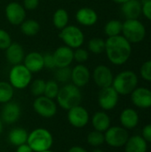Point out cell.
Returning a JSON list of instances; mask_svg holds the SVG:
<instances>
[{
	"label": "cell",
	"instance_id": "cell-1",
	"mask_svg": "<svg viewBox=\"0 0 151 152\" xmlns=\"http://www.w3.org/2000/svg\"><path fill=\"white\" fill-rule=\"evenodd\" d=\"M108 60L114 65L125 64L132 54V44L123 36L108 37L105 40V51Z\"/></svg>",
	"mask_w": 151,
	"mask_h": 152
},
{
	"label": "cell",
	"instance_id": "cell-2",
	"mask_svg": "<svg viewBox=\"0 0 151 152\" xmlns=\"http://www.w3.org/2000/svg\"><path fill=\"white\" fill-rule=\"evenodd\" d=\"M82 102V93L80 88L72 83L64 84L60 87L56 96V103L64 110H69L71 108L77 106Z\"/></svg>",
	"mask_w": 151,
	"mask_h": 152
},
{
	"label": "cell",
	"instance_id": "cell-3",
	"mask_svg": "<svg viewBox=\"0 0 151 152\" xmlns=\"http://www.w3.org/2000/svg\"><path fill=\"white\" fill-rule=\"evenodd\" d=\"M27 143L34 152L45 151L51 150L53 144V137L49 130L38 127L28 134Z\"/></svg>",
	"mask_w": 151,
	"mask_h": 152
},
{
	"label": "cell",
	"instance_id": "cell-4",
	"mask_svg": "<svg viewBox=\"0 0 151 152\" xmlns=\"http://www.w3.org/2000/svg\"><path fill=\"white\" fill-rule=\"evenodd\" d=\"M119 95H128L138 86V77L132 70H124L114 77L111 86Z\"/></svg>",
	"mask_w": 151,
	"mask_h": 152
},
{
	"label": "cell",
	"instance_id": "cell-5",
	"mask_svg": "<svg viewBox=\"0 0 151 152\" xmlns=\"http://www.w3.org/2000/svg\"><path fill=\"white\" fill-rule=\"evenodd\" d=\"M8 77L9 83L14 89L22 90L29 86L32 81V73L21 63L12 67Z\"/></svg>",
	"mask_w": 151,
	"mask_h": 152
},
{
	"label": "cell",
	"instance_id": "cell-6",
	"mask_svg": "<svg viewBox=\"0 0 151 152\" xmlns=\"http://www.w3.org/2000/svg\"><path fill=\"white\" fill-rule=\"evenodd\" d=\"M123 37L131 44L142 42L146 37L145 26L137 20H126L123 23Z\"/></svg>",
	"mask_w": 151,
	"mask_h": 152
},
{
	"label": "cell",
	"instance_id": "cell-7",
	"mask_svg": "<svg viewBox=\"0 0 151 152\" xmlns=\"http://www.w3.org/2000/svg\"><path fill=\"white\" fill-rule=\"evenodd\" d=\"M59 37L71 49H77L83 45L85 42V35L83 31L76 25H68L60 30Z\"/></svg>",
	"mask_w": 151,
	"mask_h": 152
},
{
	"label": "cell",
	"instance_id": "cell-8",
	"mask_svg": "<svg viewBox=\"0 0 151 152\" xmlns=\"http://www.w3.org/2000/svg\"><path fill=\"white\" fill-rule=\"evenodd\" d=\"M129 138L128 130L122 127L121 126H110L104 133L105 142L111 148L118 149L125 145Z\"/></svg>",
	"mask_w": 151,
	"mask_h": 152
},
{
	"label": "cell",
	"instance_id": "cell-9",
	"mask_svg": "<svg viewBox=\"0 0 151 152\" xmlns=\"http://www.w3.org/2000/svg\"><path fill=\"white\" fill-rule=\"evenodd\" d=\"M33 110L44 118H52L57 113V103L54 100L44 95L36 97L33 102Z\"/></svg>",
	"mask_w": 151,
	"mask_h": 152
},
{
	"label": "cell",
	"instance_id": "cell-10",
	"mask_svg": "<svg viewBox=\"0 0 151 152\" xmlns=\"http://www.w3.org/2000/svg\"><path fill=\"white\" fill-rule=\"evenodd\" d=\"M90 114L88 110L80 104L68 110L67 118L69 125L75 128H84L90 121Z\"/></svg>",
	"mask_w": 151,
	"mask_h": 152
},
{
	"label": "cell",
	"instance_id": "cell-11",
	"mask_svg": "<svg viewBox=\"0 0 151 152\" xmlns=\"http://www.w3.org/2000/svg\"><path fill=\"white\" fill-rule=\"evenodd\" d=\"M119 102V94L112 87L101 88L98 94V104L104 111H109L114 110Z\"/></svg>",
	"mask_w": 151,
	"mask_h": 152
},
{
	"label": "cell",
	"instance_id": "cell-12",
	"mask_svg": "<svg viewBox=\"0 0 151 152\" xmlns=\"http://www.w3.org/2000/svg\"><path fill=\"white\" fill-rule=\"evenodd\" d=\"M4 14L7 21L13 26H19L26 20V10L18 2L9 3L5 6Z\"/></svg>",
	"mask_w": 151,
	"mask_h": 152
},
{
	"label": "cell",
	"instance_id": "cell-13",
	"mask_svg": "<svg viewBox=\"0 0 151 152\" xmlns=\"http://www.w3.org/2000/svg\"><path fill=\"white\" fill-rule=\"evenodd\" d=\"M20 115H21V108L20 104L11 101L4 104L1 110L0 118L3 123L12 125L20 119Z\"/></svg>",
	"mask_w": 151,
	"mask_h": 152
},
{
	"label": "cell",
	"instance_id": "cell-14",
	"mask_svg": "<svg viewBox=\"0 0 151 152\" xmlns=\"http://www.w3.org/2000/svg\"><path fill=\"white\" fill-rule=\"evenodd\" d=\"M93 78L95 85L101 89L112 86L114 76L111 69L108 66L98 65L93 70Z\"/></svg>",
	"mask_w": 151,
	"mask_h": 152
},
{
	"label": "cell",
	"instance_id": "cell-15",
	"mask_svg": "<svg viewBox=\"0 0 151 152\" xmlns=\"http://www.w3.org/2000/svg\"><path fill=\"white\" fill-rule=\"evenodd\" d=\"M55 68L70 67L74 61V50L67 45L59 46L53 53Z\"/></svg>",
	"mask_w": 151,
	"mask_h": 152
},
{
	"label": "cell",
	"instance_id": "cell-16",
	"mask_svg": "<svg viewBox=\"0 0 151 152\" xmlns=\"http://www.w3.org/2000/svg\"><path fill=\"white\" fill-rule=\"evenodd\" d=\"M131 95V101L133 104L139 109H150L151 108V90L147 87H136Z\"/></svg>",
	"mask_w": 151,
	"mask_h": 152
},
{
	"label": "cell",
	"instance_id": "cell-17",
	"mask_svg": "<svg viewBox=\"0 0 151 152\" xmlns=\"http://www.w3.org/2000/svg\"><path fill=\"white\" fill-rule=\"evenodd\" d=\"M91 79L89 69L84 64H77L71 69V83L78 88L85 86Z\"/></svg>",
	"mask_w": 151,
	"mask_h": 152
},
{
	"label": "cell",
	"instance_id": "cell-18",
	"mask_svg": "<svg viewBox=\"0 0 151 152\" xmlns=\"http://www.w3.org/2000/svg\"><path fill=\"white\" fill-rule=\"evenodd\" d=\"M75 18L78 24L85 27H91L96 24L98 20V14L93 8L85 6L77 11Z\"/></svg>",
	"mask_w": 151,
	"mask_h": 152
},
{
	"label": "cell",
	"instance_id": "cell-19",
	"mask_svg": "<svg viewBox=\"0 0 151 152\" xmlns=\"http://www.w3.org/2000/svg\"><path fill=\"white\" fill-rule=\"evenodd\" d=\"M119 122L122 127L126 130H132L137 127L140 122V116L138 112L133 108L124 109L119 116Z\"/></svg>",
	"mask_w": 151,
	"mask_h": 152
},
{
	"label": "cell",
	"instance_id": "cell-20",
	"mask_svg": "<svg viewBox=\"0 0 151 152\" xmlns=\"http://www.w3.org/2000/svg\"><path fill=\"white\" fill-rule=\"evenodd\" d=\"M5 59L11 65L21 64L23 62L25 53L22 45L17 42H12V44L4 50Z\"/></svg>",
	"mask_w": 151,
	"mask_h": 152
},
{
	"label": "cell",
	"instance_id": "cell-21",
	"mask_svg": "<svg viewBox=\"0 0 151 152\" xmlns=\"http://www.w3.org/2000/svg\"><path fill=\"white\" fill-rule=\"evenodd\" d=\"M23 65L32 73L40 72L44 67L43 54L38 52H30L26 54L23 60Z\"/></svg>",
	"mask_w": 151,
	"mask_h": 152
},
{
	"label": "cell",
	"instance_id": "cell-22",
	"mask_svg": "<svg viewBox=\"0 0 151 152\" xmlns=\"http://www.w3.org/2000/svg\"><path fill=\"white\" fill-rule=\"evenodd\" d=\"M90 120L93 130L101 133H105L111 126V119L109 114L104 110L95 112L90 118Z\"/></svg>",
	"mask_w": 151,
	"mask_h": 152
},
{
	"label": "cell",
	"instance_id": "cell-23",
	"mask_svg": "<svg viewBox=\"0 0 151 152\" xmlns=\"http://www.w3.org/2000/svg\"><path fill=\"white\" fill-rule=\"evenodd\" d=\"M121 11L126 20H137L142 14V3L138 0H129L122 4Z\"/></svg>",
	"mask_w": 151,
	"mask_h": 152
},
{
	"label": "cell",
	"instance_id": "cell-24",
	"mask_svg": "<svg viewBox=\"0 0 151 152\" xmlns=\"http://www.w3.org/2000/svg\"><path fill=\"white\" fill-rule=\"evenodd\" d=\"M125 147V152H147L148 142L142 135L135 134L129 136Z\"/></svg>",
	"mask_w": 151,
	"mask_h": 152
},
{
	"label": "cell",
	"instance_id": "cell-25",
	"mask_svg": "<svg viewBox=\"0 0 151 152\" xmlns=\"http://www.w3.org/2000/svg\"><path fill=\"white\" fill-rule=\"evenodd\" d=\"M28 133L26 129L22 127H14L12 128L7 136L8 142L15 147H18L21 144L27 143Z\"/></svg>",
	"mask_w": 151,
	"mask_h": 152
},
{
	"label": "cell",
	"instance_id": "cell-26",
	"mask_svg": "<svg viewBox=\"0 0 151 152\" xmlns=\"http://www.w3.org/2000/svg\"><path fill=\"white\" fill-rule=\"evenodd\" d=\"M69 20V12L63 8L57 9L53 15V24L59 30L68 26Z\"/></svg>",
	"mask_w": 151,
	"mask_h": 152
},
{
	"label": "cell",
	"instance_id": "cell-27",
	"mask_svg": "<svg viewBox=\"0 0 151 152\" xmlns=\"http://www.w3.org/2000/svg\"><path fill=\"white\" fill-rule=\"evenodd\" d=\"M20 31L26 37H34L40 30V24L34 19L25 20L20 25Z\"/></svg>",
	"mask_w": 151,
	"mask_h": 152
},
{
	"label": "cell",
	"instance_id": "cell-28",
	"mask_svg": "<svg viewBox=\"0 0 151 152\" xmlns=\"http://www.w3.org/2000/svg\"><path fill=\"white\" fill-rule=\"evenodd\" d=\"M14 95V88L9 82L0 81V103L4 104L11 102Z\"/></svg>",
	"mask_w": 151,
	"mask_h": 152
},
{
	"label": "cell",
	"instance_id": "cell-29",
	"mask_svg": "<svg viewBox=\"0 0 151 152\" xmlns=\"http://www.w3.org/2000/svg\"><path fill=\"white\" fill-rule=\"evenodd\" d=\"M123 23L118 20H109L104 27V33L108 37L118 36L122 33Z\"/></svg>",
	"mask_w": 151,
	"mask_h": 152
},
{
	"label": "cell",
	"instance_id": "cell-30",
	"mask_svg": "<svg viewBox=\"0 0 151 152\" xmlns=\"http://www.w3.org/2000/svg\"><path fill=\"white\" fill-rule=\"evenodd\" d=\"M86 142L90 146H92L93 148H99L105 142L104 133L93 130L87 134Z\"/></svg>",
	"mask_w": 151,
	"mask_h": 152
},
{
	"label": "cell",
	"instance_id": "cell-31",
	"mask_svg": "<svg viewBox=\"0 0 151 152\" xmlns=\"http://www.w3.org/2000/svg\"><path fill=\"white\" fill-rule=\"evenodd\" d=\"M56 71L54 73V80L58 83L68 84L71 80V68L64 67V68H56Z\"/></svg>",
	"mask_w": 151,
	"mask_h": 152
},
{
	"label": "cell",
	"instance_id": "cell-32",
	"mask_svg": "<svg viewBox=\"0 0 151 152\" xmlns=\"http://www.w3.org/2000/svg\"><path fill=\"white\" fill-rule=\"evenodd\" d=\"M87 47L88 50L94 54L102 53L105 51V40L101 37H93L88 41Z\"/></svg>",
	"mask_w": 151,
	"mask_h": 152
},
{
	"label": "cell",
	"instance_id": "cell-33",
	"mask_svg": "<svg viewBox=\"0 0 151 152\" xmlns=\"http://www.w3.org/2000/svg\"><path fill=\"white\" fill-rule=\"evenodd\" d=\"M60 86L59 83L55 80H48L45 82V87H44V95L50 98V99H56V96L59 93Z\"/></svg>",
	"mask_w": 151,
	"mask_h": 152
},
{
	"label": "cell",
	"instance_id": "cell-34",
	"mask_svg": "<svg viewBox=\"0 0 151 152\" xmlns=\"http://www.w3.org/2000/svg\"><path fill=\"white\" fill-rule=\"evenodd\" d=\"M44 87H45V81L41 78H37L31 81L29 85L30 93L35 97H39L44 95Z\"/></svg>",
	"mask_w": 151,
	"mask_h": 152
},
{
	"label": "cell",
	"instance_id": "cell-35",
	"mask_svg": "<svg viewBox=\"0 0 151 152\" xmlns=\"http://www.w3.org/2000/svg\"><path fill=\"white\" fill-rule=\"evenodd\" d=\"M89 58V53L86 49L82 47L74 49V61H76L78 64L85 63Z\"/></svg>",
	"mask_w": 151,
	"mask_h": 152
},
{
	"label": "cell",
	"instance_id": "cell-36",
	"mask_svg": "<svg viewBox=\"0 0 151 152\" xmlns=\"http://www.w3.org/2000/svg\"><path fill=\"white\" fill-rule=\"evenodd\" d=\"M12 42L10 34L6 30L0 28V50H5L12 44Z\"/></svg>",
	"mask_w": 151,
	"mask_h": 152
},
{
	"label": "cell",
	"instance_id": "cell-37",
	"mask_svg": "<svg viewBox=\"0 0 151 152\" xmlns=\"http://www.w3.org/2000/svg\"><path fill=\"white\" fill-rule=\"evenodd\" d=\"M140 73L142 77L148 81V82H151V60H149L147 61H145L140 69Z\"/></svg>",
	"mask_w": 151,
	"mask_h": 152
},
{
	"label": "cell",
	"instance_id": "cell-38",
	"mask_svg": "<svg viewBox=\"0 0 151 152\" xmlns=\"http://www.w3.org/2000/svg\"><path fill=\"white\" fill-rule=\"evenodd\" d=\"M43 58H44V68L49 69H56L55 68V63H54V60H53V53H45L44 54H43Z\"/></svg>",
	"mask_w": 151,
	"mask_h": 152
},
{
	"label": "cell",
	"instance_id": "cell-39",
	"mask_svg": "<svg viewBox=\"0 0 151 152\" xmlns=\"http://www.w3.org/2000/svg\"><path fill=\"white\" fill-rule=\"evenodd\" d=\"M142 13L151 20V0H143L142 4Z\"/></svg>",
	"mask_w": 151,
	"mask_h": 152
},
{
	"label": "cell",
	"instance_id": "cell-40",
	"mask_svg": "<svg viewBox=\"0 0 151 152\" xmlns=\"http://www.w3.org/2000/svg\"><path fill=\"white\" fill-rule=\"evenodd\" d=\"M23 7L28 11H34L39 5V0H23Z\"/></svg>",
	"mask_w": 151,
	"mask_h": 152
},
{
	"label": "cell",
	"instance_id": "cell-41",
	"mask_svg": "<svg viewBox=\"0 0 151 152\" xmlns=\"http://www.w3.org/2000/svg\"><path fill=\"white\" fill-rule=\"evenodd\" d=\"M142 136L148 143H151V123L146 125L142 128Z\"/></svg>",
	"mask_w": 151,
	"mask_h": 152
},
{
	"label": "cell",
	"instance_id": "cell-42",
	"mask_svg": "<svg viewBox=\"0 0 151 152\" xmlns=\"http://www.w3.org/2000/svg\"><path fill=\"white\" fill-rule=\"evenodd\" d=\"M16 152H34L33 150L28 146V143H24V144H21L20 146L17 147L16 149Z\"/></svg>",
	"mask_w": 151,
	"mask_h": 152
},
{
	"label": "cell",
	"instance_id": "cell-43",
	"mask_svg": "<svg viewBox=\"0 0 151 152\" xmlns=\"http://www.w3.org/2000/svg\"><path fill=\"white\" fill-rule=\"evenodd\" d=\"M68 152H88L84 147L81 146H72L71 148H69V150L68 151Z\"/></svg>",
	"mask_w": 151,
	"mask_h": 152
},
{
	"label": "cell",
	"instance_id": "cell-44",
	"mask_svg": "<svg viewBox=\"0 0 151 152\" xmlns=\"http://www.w3.org/2000/svg\"><path fill=\"white\" fill-rule=\"evenodd\" d=\"M113 2H115L116 4H125V2H127V1H129V0H112Z\"/></svg>",
	"mask_w": 151,
	"mask_h": 152
},
{
	"label": "cell",
	"instance_id": "cell-45",
	"mask_svg": "<svg viewBox=\"0 0 151 152\" xmlns=\"http://www.w3.org/2000/svg\"><path fill=\"white\" fill-rule=\"evenodd\" d=\"M91 152H104V151H103L102 150H101L100 148H94V149H93V150Z\"/></svg>",
	"mask_w": 151,
	"mask_h": 152
},
{
	"label": "cell",
	"instance_id": "cell-46",
	"mask_svg": "<svg viewBox=\"0 0 151 152\" xmlns=\"http://www.w3.org/2000/svg\"><path fill=\"white\" fill-rule=\"evenodd\" d=\"M2 132H3V122L0 118V134H2Z\"/></svg>",
	"mask_w": 151,
	"mask_h": 152
},
{
	"label": "cell",
	"instance_id": "cell-47",
	"mask_svg": "<svg viewBox=\"0 0 151 152\" xmlns=\"http://www.w3.org/2000/svg\"><path fill=\"white\" fill-rule=\"evenodd\" d=\"M41 152H53V151H52L51 150H49V151H41Z\"/></svg>",
	"mask_w": 151,
	"mask_h": 152
}]
</instances>
